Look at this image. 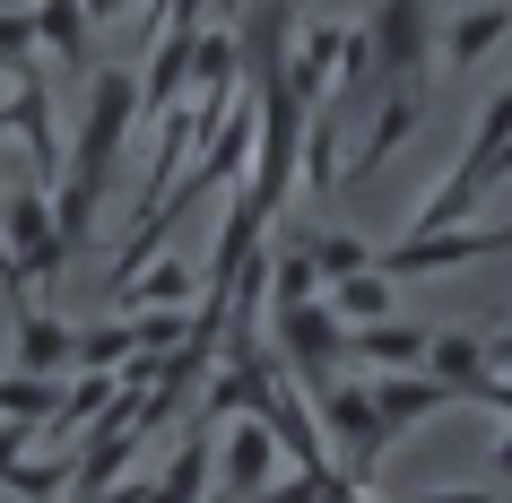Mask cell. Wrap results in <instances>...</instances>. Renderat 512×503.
Here are the masks:
<instances>
[{
    "label": "cell",
    "mask_w": 512,
    "mask_h": 503,
    "mask_svg": "<svg viewBox=\"0 0 512 503\" xmlns=\"http://www.w3.org/2000/svg\"><path fill=\"white\" fill-rule=\"evenodd\" d=\"M452 382H434V373H417V365H408V373H382V382H374V408H382V425H391V434H408V425H426L434 417V408H452Z\"/></svg>",
    "instance_id": "ba28073f"
},
{
    "label": "cell",
    "mask_w": 512,
    "mask_h": 503,
    "mask_svg": "<svg viewBox=\"0 0 512 503\" xmlns=\"http://www.w3.org/2000/svg\"><path fill=\"white\" fill-rule=\"evenodd\" d=\"M35 44H53L70 70H87V0H44L35 9Z\"/></svg>",
    "instance_id": "e0dca14e"
},
{
    "label": "cell",
    "mask_w": 512,
    "mask_h": 503,
    "mask_svg": "<svg viewBox=\"0 0 512 503\" xmlns=\"http://www.w3.org/2000/svg\"><path fill=\"white\" fill-rule=\"evenodd\" d=\"M217 9H243V0H217Z\"/></svg>",
    "instance_id": "83f0119b"
},
{
    "label": "cell",
    "mask_w": 512,
    "mask_h": 503,
    "mask_svg": "<svg viewBox=\"0 0 512 503\" xmlns=\"http://www.w3.org/2000/svg\"><path fill=\"white\" fill-rule=\"evenodd\" d=\"M0 243H9V261L27 269L35 287H53L61 269H70V243H61V217H53V191L27 183L0 200Z\"/></svg>",
    "instance_id": "3957f363"
},
{
    "label": "cell",
    "mask_w": 512,
    "mask_h": 503,
    "mask_svg": "<svg viewBox=\"0 0 512 503\" xmlns=\"http://www.w3.org/2000/svg\"><path fill=\"white\" fill-rule=\"evenodd\" d=\"M313 261H322V278H356V269H374V252L330 226V235H313Z\"/></svg>",
    "instance_id": "ffe728a7"
},
{
    "label": "cell",
    "mask_w": 512,
    "mask_h": 503,
    "mask_svg": "<svg viewBox=\"0 0 512 503\" xmlns=\"http://www.w3.org/2000/svg\"><path fill=\"white\" fill-rule=\"evenodd\" d=\"M209 503H243V495H235V486H217V495H209Z\"/></svg>",
    "instance_id": "4316f807"
},
{
    "label": "cell",
    "mask_w": 512,
    "mask_h": 503,
    "mask_svg": "<svg viewBox=\"0 0 512 503\" xmlns=\"http://www.w3.org/2000/svg\"><path fill=\"white\" fill-rule=\"evenodd\" d=\"M113 503H157V486H122V495H113Z\"/></svg>",
    "instance_id": "cb8c5ba5"
},
{
    "label": "cell",
    "mask_w": 512,
    "mask_h": 503,
    "mask_svg": "<svg viewBox=\"0 0 512 503\" xmlns=\"http://www.w3.org/2000/svg\"><path fill=\"white\" fill-rule=\"evenodd\" d=\"M426 347H434V330H408V321H365V330H348V356H365L382 373L426 365Z\"/></svg>",
    "instance_id": "4fadbf2b"
},
{
    "label": "cell",
    "mask_w": 512,
    "mask_h": 503,
    "mask_svg": "<svg viewBox=\"0 0 512 503\" xmlns=\"http://www.w3.org/2000/svg\"><path fill=\"white\" fill-rule=\"evenodd\" d=\"M348 35L356 27H313L296 44V53H287V87H296L304 105H322L330 87H339V61H348Z\"/></svg>",
    "instance_id": "9c48e42d"
},
{
    "label": "cell",
    "mask_w": 512,
    "mask_h": 503,
    "mask_svg": "<svg viewBox=\"0 0 512 503\" xmlns=\"http://www.w3.org/2000/svg\"><path fill=\"white\" fill-rule=\"evenodd\" d=\"M200 287H209L200 269H183V261H157V269H131V278L113 287V304H122V313H148V304H191Z\"/></svg>",
    "instance_id": "5bb4252c"
},
{
    "label": "cell",
    "mask_w": 512,
    "mask_h": 503,
    "mask_svg": "<svg viewBox=\"0 0 512 503\" xmlns=\"http://www.w3.org/2000/svg\"><path fill=\"white\" fill-rule=\"evenodd\" d=\"M139 356V330L131 321H105V330H79V365H96V373H122Z\"/></svg>",
    "instance_id": "d6986e66"
},
{
    "label": "cell",
    "mask_w": 512,
    "mask_h": 503,
    "mask_svg": "<svg viewBox=\"0 0 512 503\" xmlns=\"http://www.w3.org/2000/svg\"><path fill=\"white\" fill-rule=\"evenodd\" d=\"M270 295H278V304H313V295H322V261H313V243H287V252H278Z\"/></svg>",
    "instance_id": "ac0fdd59"
},
{
    "label": "cell",
    "mask_w": 512,
    "mask_h": 503,
    "mask_svg": "<svg viewBox=\"0 0 512 503\" xmlns=\"http://www.w3.org/2000/svg\"><path fill=\"white\" fill-rule=\"evenodd\" d=\"M209 486H217V425L200 417V425H191V443L174 451V469H165L157 503H209Z\"/></svg>",
    "instance_id": "8fae6325"
},
{
    "label": "cell",
    "mask_w": 512,
    "mask_h": 503,
    "mask_svg": "<svg viewBox=\"0 0 512 503\" xmlns=\"http://www.w3.org/2000/svg\"><path fill=\"white\" fill-rule=\"evenodd\" d=\"M504 35H512V9H504V0H486V9H460L452 27H443V61H452V70H478V61L495 53Z\"/></svg>",
    "instance_id": "7c38bea8"
},
{
    "label": "cell",
    "mask_w": 512,
    "mask_h": 503,
    "mask_svg": "<svg viewBox=\"0 0 512 503\" xmlns=\"http://www.w3.org/2000/svg\"><path fill=\"white\" fill-rule=\"evenodd\" d=\"M113 9H131V0H87V18H113Z\"/></svg>",
    "instance_id": "d4e9b609"
},
{
    "label": "cell",
    "mask_w": 512,
    "mask_h": 503,
    "mask_svg": "<svg viewBox=\"0 0 512 503\" xmlns=\"http://www.w3.org/2000/svg\"><path fill=\"white\" fill-rule=\"evenodd\" d=\"M417 503H495L486 486H434V495H417Z\"/></svg>",
    "instance_id": "7402d4cb"
},
{
    "label": "cell",
    "mask_w": 512,
    "mask_h": 503,
    "mask_svg": "<svg viewBox=\"0 0 512 503\" xmlns=\"http://www.w3.org/2000/svg\"><path fill=\"white\" fill-rule=\"evenodd\" d=\"M365 44H374V79H417L426 70V44H443V35H434L426 0H382Z\"/></svg>",
    "instance_id": "8992f818"
},
{
    "label": "cell",
    "mask_w": 512,
    "mask_h": 503,
    "mask_svg": "<svg viewBox=\"0 0 512 503\" xmlns=\"http://www.w3.org/2000/svg\"><path fill=\"white\" fill-rule=\"evenodd\" d=\"M486 460H495V477L512 486V417H504V434H495V451H486Z\"/></svg>",
    "instance_id": "603a6c76"
},
{
    "label": "cell",
    "mask_w": 512,
    "mask_h": 503,
    "mask_svg": "<svg viewBox=\"0 0 512 503\" xmlns=\"http://www.w3.org/2000/svg\"><path fill=\"white\" fill-rule=\"evenodd\" d=\"M9 131H18V96H9V105H0V139H9Z\"/></svg>",
    "instance_id": "484cf974"
},
{
    "label": "cell",
    "mask_w": 512,
    "mask_h": 503,
    "mask_svg": "<svg viewBox=\"0 0 512 503\" xmlns=\"http://www.w3.org/2000/svg\"><path fill=\"white\" fill-rule=\"evenodd\" d=\"M426 373H434V382H452V391L469 399V382H486V373H495V356H486V339H469V330H434Z\"/></svg>",
    "instance_id": "9a60e30c"
},
{
    "label": "cell",
    "mask_w": 512,
    "mask_h": 503,
    "mask_svg": "<svg viewBox=\"0 0 512 503\" xmlns=\"http://www.w3.org/2000/svg\"><path fill=\"white\" fill-rule=\"evenodd\" d=\"M417 122H426V70H417V79H391V96H382V122H374V139L348 157V174H374V165L391 157L408 131H417Z\"/></svg>",
    "instance_id": "52a82bcc"
},
{
    "label": "cell",
    "mask_w": 512,
    "mask_h": 503,
    "mask_svg": "<svg viewBox=\"0 0 512 503\" xmlns=\"http://www.w3.org/2000/svg\"><path fill=\"white\" fill-rule=\"evenodd\" d=\"M131 122H139V79L131 70H96V79H87L79 148H70V165H61V183H53V217H61V243H70V252L96 235V200H105V183H113V157H122V131H131Z\"/></svg>",
    "instance_id": "6da1fadb"
},
{
    "label": "cell",
    "mask_w": 512,
    "mask_h": 503,
    "mask_svg": "<svg viewBox=\"0 0 512 503\" xmlns=\"http://www.w3.org/2000/svg\"><path fill=\"white\" fill-rule=\"evenodd\" d=\"M9 356H18V373H61V365H79V330L61 313H18Z\"/></svg>",
    "instance_id": "30bf717a"
},
{
    "label": "cell",
    "mask_w": 512,
    "mask_h": 503,
    "mask_svg": "<svg viewBox=\"0 0 512 503\" xmlns=\"http://www.w3.org/2000/svg\"><path fill=\"white\" fill-rule=\"evenodd\" d=\"M27 44H35V18H27V9H0V70H18Z\"/></svg>",
    "instance_id": "44dd1931"
},
{
    "label": "cell",
    "mask_w": 512,
    "mask_h": 503,
    "mask_svg": "<svg viewBox=\"0 0 512 503\" xmlns=\"http://www.w3.org/2000/svg\"><path fill=\"white\" fill-rule=\"evenodd\" d=\"M313 417H322V434H330V460L348 477H374L382 469V451L400 443L391 425H382V408H374V382H313Z\"/></svg>",
    "instance_id": "7a4b0ae2"
},
{
    "label": "cell",
    "mask_w": 512,
    "mask_h": 503,
    "mask_svg": "<svg viewBox=\"0 0 512 503\" xmlns=\"http://www.w3.org/2000/svg\"><path fill=\"white\" fill-rule=\"evenodd\" d=\"M330 313L348 321V330H365V321H391V269H356V278H330Z\"/></svg>",
    "instance_id": "2e32d148"
},
{
    "label": "cell",
    "mask_w": 512,
    "mask_h": 503,
    "mask_svg": "<svg viewBox=\"0 0 512 503\" xmlns=\"http://www.w3.org/2000/svg\"><path fill=\"white\" fill-rule=\"evenodd\" d=\"M270 321H278V356H287L304 382H330V373H339V356H348V321L330 313L322 295H313V304H270Z\"/></svg>",
    "instance_id": "277c9868"
},
{
    "label": "cell",
    "mask_w": 512,
    "mask_h": 503,
    "mask_svg": "<svg viewBox=\"0 0 512 503\" xmlns=\"http://www.w3.org/2000/svg\"><path fill=\"white\" fill-rule=\"evenodd\" d=\"M278 434H270V417H226L217 425V486H235L243 503H261L278 486Z\"/></svg>",
    "instance_id": "5b68a950"
}]
</instances>
